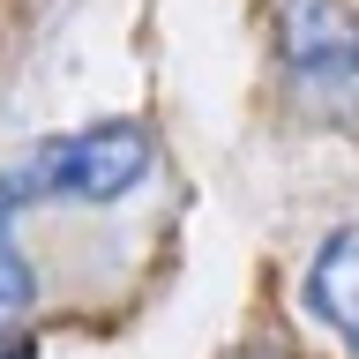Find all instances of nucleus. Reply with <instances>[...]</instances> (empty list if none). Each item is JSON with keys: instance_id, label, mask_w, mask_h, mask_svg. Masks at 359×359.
<instances>
[{"instance_id": "nucleus-1", "label": "nucleus", "mask_w": 359, "mask_h": 359, "mask_svg": "<svg viewBox=\"0 0 359 359\" xmlns=\"http://www.w3.org/2000/svg\"><path fill=\"white\" fill-rule=\"evenodd\" d=\"M142 172H150V135L135 120L53 135L15 172H0V217H15L30 202H120L142 187Z\"/></svg>"}, {"instance_id": "nucleus-2", "label": "nucleus", "mask_w": 359, "mask_h": 359, "mask_svg": "<svg viewBox=\"0 0 359 359\" xmlns=\"http://www.w3.org/2000/svg\"><path fill=\"white\" fill-rule=\"evenodd\" d=\"M277 22L299 97H314L330 120H359V15L344 0H277Z\"/></svg>"}, {"instance_id": "nucleus-3", "label": "nucleus", "mask_w": 359, "mask_h": 359, "mask_svg": "<svg viewBox=\"0 0 359 359\" xmlns=\"http://www.w3.org/2000/svg\"><path fill=\"white\" fill-rule=\"evenodd\" d=\"M307 314L359 352V224L330 232L307 262Z\"/></svg>"}, {"instance_id": "nucleus-4", "label": "nucleus", "mask_w": 359, "mask_h": 359, "mask_svg": "<svg viewBox=\"0 0 359 359\" xmlns=\"http://www.w3.org/2000/svg\"><path fill=\"white\" fill-rule=\"evenodd\" d=\"M30 299H38V277H30L22 247L8 240V217H0V344H15V322L30 314Z\"/></svg>"}, {"instance_id": "nucleus-5", "label": "nucleus", "mask_w": 359, "mask_h": 359, "mask_svg": "<svg viewBox=\"0 0 359 359\" xmlns=\"http://www.w3.org/2000/svg\"><path fill=\"white\" fill-rule=\"evenodd\" d=\"M0 359H38V344H22V337H15V344H0Z\"/></svg>"}]
</instances>
